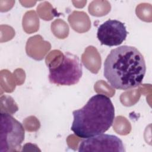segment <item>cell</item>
Here are the masks:
<instances>
[{"label": "cell", "mask_w": 152, "mask_h": 152, "mask_svg": "<svg viewBox=\"0 0 152 152\" xmlns=\"http://www.w3.org/2000/svg\"><path fill=\"white\" fill-rule=\"evenodd\" d=\"M145 72L144 58L134 46L123 45L111 50L104 62V77L116 89L125 90L138 87Z\"/></svg>", "instance_id": "cell-1"}, {"label": "cell", "mask_w": 152, "mask_h": 152, "mask_svg": "<svg viewBox=\"0 0 152 152\" xmlns=\"http://www.w3.org/2000/svg\"><path fill=\"white\" fill-rule=\"evenodd\" d=\"M71 130L82 138H90L106 132L115 119V107L110 99L103 94L90 97L81 109L72 112Z\"/></svg>", "instance_id": "cell-2"}, {"label": "cell", "mask_w": 152, "mask_h": 152, "mask_svg": "<svg viewBox=\"0 0 152 152\" xmlns=\"http://www.w3.org/2000/svg\"><path fill=\"white\" fill-rule=\"evenodd\" d=\"M49 82L58 86H71L77 84L83 74V66L79 58L66 52L61 64L55 67L49 66Z\"/></svg>", "instance_id": "cell-3"}, {"label": "cell", "mask_w": 152, "mask_h": 152, "mask_svg": "<svg viewBox=\"0 0 152 152\" xmlns=\"http://www.w3.org/2000/svg\"><path fill=\"white\" fill-rule=\"evenodd\" d=\"M23 125L7 112H1L0 151H18L24 140Z\"/></svg>", "instance_id": "cell-4"}, {"label": "cell", "mask_w": 152, "mask_h": 152, "mask_svg": "<svg viewBox=\"0 0 152 152\" xmlns=\"http://www.w3.org/2000/svg\"><path fill=\"white\" fill-rule=\"evenodd\" d=\"M78 151L125 152L122 140L114 135L101 134L85 138L79 145Z\"/></svg>", "instance_id": "cell-5"}, {"label": "cell", "mask_w": 152, "mask_h": 152, "mask_svg": "<svg viewBox=\"0 0 152 152\" xmlns=\"http://www.w3.org/2000/svg\"><path fill=\"white\" fill-rule=\"evenodd\" d=\"M128 33L124 23L109 19L99 26L97 37L101 45L114 46L121 45L126 39Z\"/></svg>", "instance_id": "cell-6"}]
</instances>
